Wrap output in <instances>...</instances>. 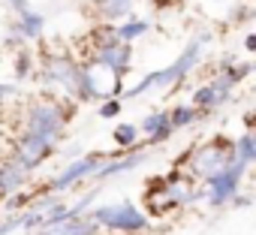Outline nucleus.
Listing matches in <instances>:
<instances>
[{
  "mask_svg": "<svg viewBox=\"0 0 256 235\" xmlns=\"http://www.w3.org/2000/svg\"><path fill=\"white\" fill-rule=\"evenodd\" d=\"M199 52H202V36H199V40H193V42L187 46V52H184L172 66H166V70H160V72L145 76V78L139 82V88H130V90H126V96H139V94H145V90H148V88H154V84H160V88H166V84H178V82L193 70V64L199 60Z\"/></svg>",
  "mask_w": 256,
  "mask_h": 235,
  "instance_id": "1",
  "label": "nucleus"
},
{
  "mask_svg": "<svg viewBox=\"0 0 256 235\" xmlns=\"http://www.w3.org/2000/svg\"><path fill=\"white\" fill-rule=\"evenodd\" d=\"M235 160V142L229 139H214L208 145H202L199 151H193L190 166L199 178H211L214 172H220L223 166H229Z\"/></svg>",
  "mask_w": 256,
  "mask_h": 235,
  "instance_id": "2",
  "label": "nucleus"
},
{
  "mask_svg": "<svg viewBox=\"0 0 256 235\" xmlns=\"http://www.w3.org/2000/svg\"><path fill=\"white\" fill-rule=\"evenodd\" d=\"M94 223H102L112 232H145L148 229V217L136 208V205H108V208H96L94 211Z\"/></svg>",
  "mask_w": 256,
  "mask_h": 235,
  "instance_id": "3",
  "label": "nucleus"
},
{
  "mask_svg": "<svg viewBox=\"0 0 256 235\" xmlns=\"http://www.w3.org/2000/svg\"><path fill=\"white\" fill-rule=\"evenodd\" d=\"M244 169H247V163L232 160L229 166H223L220 172H214L208 178V199H211V205H223V202L235 199V190H238V181H241Z\"/></svg>",
  "mask_w": 256,
  "mask_h": 235,
  "instance_id": "4",
  "label": "nucleus"
},
{
  "mask_svg": "<svg viewBox=\"0 0 256 235\" xmlns=\"http://www.w3.org/2000/svg\"><path fill=\"white\" fill-rule=\"evenodd\" d=\"M64 127V112L54 102H36L28 108V130H40V133H52L58 136Z\"/></svg>",
  "mask_w": 256,
  "mask_h": 235,
  "instance_id": "5",
  "label": "nucleus"
},
{
  "mask_svg": "<svg viewBox=\"0 0 256 235\" xmlns=\"http://www.w3.org/2000/svg\"><path fill=\"white\" fill-rule=\"evenodd\" d=\"M232 88H235V82H232L229 76H220L217 82H211V84H205L202 90H196L193 106H196V108H214V106L226 102V96H229Z\"/></svg>",
  "mask_w": 256,
  "mask_h": 235,
  "instance_id": "6",
  "label": "nucleus"
},
{
  "mask_svg": "<svg viewBox=\"0 0 256 235\" xmlns=\"http://www.w3.org/2000/svg\"><path fill=\"white\" fill-rule=\"evenodd\" d=\"M96 166H100V157H82V160L70 163V166H66V172H60V175L54 178L52 190L58 193V190H66V187H72V184H76V181H82L84 175H94V172H96Z\"/></svg>",
  "mask_w": 256,
  "mask_h": 235,
  "instance_id": "7",
  "label": "nucleus"
},
{
  "mask_svg": "<svg viewBox=\"0 0 256 235\" xmlns=\"http://www.w3.org/2000/svg\"><path fill=\"white\" fill-rule=\"evenodd\" d=\"M42 235H96V223L90 220H78V217H64V220H54L48 223V229Z\"/></svg>",
  "mask_w": 256,
  "mask_h": 235,
  "instance_id": "8",
  "label": "nucleus"
},
{
  "mask_svg": "<svg viewBox=\"0 0 256 235\" xmlns=\"http://www.w3.org/2000/svg\"><path fill=\"white\" fill-rule=\"evenodd\" d=\"M139 130H145L154 142H166V139L175 133V127L169 124V112H154V114H148Z\"/></svg>",
  "mask_w": 256,
  "mask_h": 235,
  "instance_id": "9",
  "label": "nucleus"
},
{
  "mask_svg": "<svg viewBox=\"0 0 256 235\" xmlns=\"http://www.w3.org/2000/svg\"><path fill=\"white\" fill-rule=\"evenodd\" d=\"M102 18H126L133 10V0H94Z\"/></svg>",
  "mask_w": 256,
  "mask_h": 235,
  "instance_id": "10",
  "label": "nucleus"
},
{
  "mask_svg": "<svg viewBox=\"0 0 256 235\" xmlns=\"http://www.w3.org/2000/svg\"><path fill=\"white\" fill-rule=\"evenodd\" d=\"M42 24H46V18H42L40 12H34V10H24V12H18V34H22V36H28V40L40 36Z\"/></svg>",
  "mask_w": 256,
  "mask_h": 235,
  "instance_id": "11",
  "label": "nucleus"
},
{
  "mask_svg": "<svg viewBox=\"0 0 256 235\" xmlns=\"http://www.w3.org/2000/svg\"><path fill=\"white\" fill-rule=\"evenodd\" d=\"M142 34H148V22H136V16H130V22H126V24L114 28V36L124 40V42H133V40L142 36Z\"/></svg>",
  "mask_w": 256,
  "mask_h": 235,
  "instance_id": "12",
  "label": "nucleus"
},
{
  "mask_svg": "<svg viewBox=\"0 0 256 235\" xmlns=\"http://www.w3.org/2000/svg\"><path fill=\"white\" fill-rule=\"evenodd\" d=\"M112 136H114V145H118V148H133L136 139H139V127H136V124H120Z\"/></svg>",
  "mask_w": 256,
  "mask_h": 235,
  "instance_id": "13",
  "label": "nucleus"
},
{
  "mask_svg": "<svg viewBox=\"0 0 256 235\" xmlns=\"http://www.w3.org/2000/svg\"><path fill=\"white\" fill-rule=\"evenodd\" d=\"M196 118H199V112H196L193 106H178V108L169 114V124L178 130V127H187V124H193Z\"/></svg>",
  "mask_w": 256,
  "mask_h": 235,
  "instance_id": "14",
  "label": "nucleus"
},
{
  "mask_svg": "<svg viewBox=\"0 0 256 235\" xmlns=\"http://www.w3.org/2000/svg\"><path fill=\"white\" fill-rule=\"evenodd\" d=\"M253 157H256V148H253V136L250 133H244L238 142H235V160H241V163H253Z\"/></svg>",
  "mask_w": 256,
  "mask_h": 235,
  "instance_id": "15",
  "label": "nucleus"
},
{
  "mask_svg": "<svg viewBox=\"0 0 256 235\" xmlns=\"http://www.w3.org/2000/svg\"><path fill=\"white\" fill-rule=\"evenodd\" d=\"M118 112H120V102L118 100H108V102L100 106V118H114Z\"/></svg>",
  "mask_w": 256,
  "mask_h": 235,
  "instance_id": "16",
  "label": "nucleus"
},
{
  "mask_svg": "<svg viewBox=\"0 0 256 235\" xmlns=\"http://www.w3.org/2000/svg\"><path fill=\"white\" fill-rule=\"evenodd\" d=\"M10 4L16 6V12H24V10H30V4H28V0H10Z\"/></svg>",
  "mask_w": 256,
  "mask_h": 235,
  "instance_id": "17",
  "label": "nucleus"
}]
</instances>
